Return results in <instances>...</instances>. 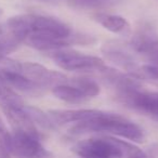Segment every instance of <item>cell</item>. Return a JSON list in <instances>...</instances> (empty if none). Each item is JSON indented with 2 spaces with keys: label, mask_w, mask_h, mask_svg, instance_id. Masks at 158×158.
<instances>
[{
  "label": "cell",
  "mask_w": 158,
  "mask_h": 158,
  "mask_svg": "<svg viewBox=\"0 0 158 158\" xmlns=\"http://www.w3.org/2000/svg\"><path fill=\"white\" fill-rule=\"evenodd\" d=\"M93 132H102L113 136H120L133 142H143L145 138L144 131L136 123L128 120L120 115L106 112L97 118L77 123L69 129V133L73 135H81Z\"/></svg>",
  "instance_id": "obj_1"
},
{
  "label": "cell",
  "mask_w": 158,
  "mask_h": 158,
  "mask_svg": "<svg viewBox=\"0 0 158 158\" xmlns=\"http://www.w3.org/2000/svg\"><path fill=\"white\" fill-rule=\"evenodd\" d=\"M7 28L19 41L28 35H44L55 38H68L74 31L66 23L52 16L21 14L10 18Z\"/></svg>",
  "instance_id": "obj_2"
},
{
  "label": "cell",
  "mask_w": 158,
  "mask_h": 158,
  "mask_svg": "<svg viewBox=\"0 0 158 158\" xmlns=\"http://www.w3.org/2000/svg\"><path fill=\"white\" fill-rule=\"evenodd\" d=\"M139 149L132 143L115 136L85 139L77 142L72 151L80 158H129Z\"/></svg>",
  "instance_id": "obj_3"
},
{
  "label": "cell",
  "mask_w": 158,
  "mask_h": 158,
  "mask_svg": "<svg viewBox=\"0 0 158 158\" xmlns=\"http://www.w3.org/2000/svg\"><path fill=\"white\" fill-rule=\"evenodd\" d=\"M49 56L60 68L68 72H101L104 67L103 60L94 55L84 54L74 50H55L49 52Z\"/></svg>",
  "instance_id": "obj_4"
},
{
  "label": "cell",
  "mask_w": 158,
  "mask_h": 158,
  "mask_svg": "<svg viewBox=\"0 0 158 158\" xmlns=\"http://www.w3.org/2000/svg\"><path fill=\"white\" fill-rule=\"evenodd\" d=\"M9 152L15 158H53V154L40 142V138L22 132L11 134Z\"/></svg>",
  "instance_id": "obj_5"
},
{
  "label": "cell",
  "mask_w": 158,
  "mask_h": 158,
  "mask_svg": "<svg viewBox=\"0 0 158 158\" xmlns=\"http://www.w3.org/2000/svg\"><path fill=\"white\" fill-rule=\"evenodd\" d=\"M20 73L44 89L54 88L55 86L69 82L67 77L64 74L56 70L48 69L44 65L38 63H31V62L21 63Z\"/></svg>",
  "instance_id": "obj_6"
},
{
  "label": "cell",
  "mask_w": 158,
  "mask_h": 158,
  "mask_svg": "<svg viewBox=\"0 0 158 158\" xmlns=\"http://www.w3.org/2000/svg\"><path fill=\"white\" fill-rule=\"evenodd\" d=\"M121 102L132 110L158 120V92L141 91L140 89L118 93Z\"/></svg>",
  "instance_id": "obj_7"
},
{
  "label": "cell",
  "mask_w": 158,
  "mask_h": 158,
  "mask_svg": "<svg viewBox=\"0 0 158 158\" xmlns=\"http://www.w3.org/2000/svg\"><path fill=\"white\" fill-rule=\"evenodd\" d=\"M131 48L151 64L158 65V35L151 26H143L132 37Z\"/></svg>",
  "instance_id": "obj_8"
},
{
  "label": "cell",
  "mask_w": 158,
  "mask_h": 158,
  "mask_svg": "<svg viewBox=\"0 0 158 158\" xmlns=\"http://www.w3.org/2000/svg\"><path fill=\"white\" fill-rule=\"evenodd\" d=\"M104 113L98 110H51L48 112V115L56 127L68 123H77L90 120L102 116Z\"/></svg>",
  "instance_id": "obj_9"
},
{
  "label": "cell",
  "mask_w": 158,
  "mask_h": 158,
  "mask_svg": "<svg viewBox=\"0 0 158 158\" xmlns=\"http://www.w3.org/2000/svg\"><path fill=\"white\" fill-rule=\"evenodd\" d=\"M102 52H103L104 56L106 57V60L114 63L118 67L123 68V70H127L132 76L138 69L139 66L136 62L134 61L133 56L130 53H128L127 51L123 50V48H120L117 42L105 44L102 47Z\"/></svg>",
  "instance_id": "obj_10"
},
{
  "label": "cell",
  "mask_w": 158,
  "mask_h": 158,
  "mask_svg": "<svg viewBox=\"0 0 158 158\" xmlns=\"http://www.w3.org/2000/svg\"><path fill=\"white\" fill-rule=\"evenodd\" d=\"M2 110L9 123L11 125L13 132H22V133L40 138V133L38 132L35 123L25 113L24 108L2 107Z\"/></svg>",
  "instance_id": "obj_11"
},
{
  "label": "cell",
  "mask_w": 158,
  "mask_h": 158,
  "mask_svg": "<svg viewBox=\"0 0 158 158\" xmlns=\"http://www.w3.org/2000/svg\"><path fill=\"white\" fill-rule=\"evenodd\" d=\"M1 72L5 79V85L7 86L13 87L16 90H20L29 95H40L44 92V88L29 80L21 73L8 69H1Z\"/></svg>",
  "instance_id": "obj_12"
},
{
  "label": "cell",
  "mask_w": 158,
  "mask_h": 158,
  "mask_svg": "<svg viewBox=\"0 0 158 158\" xmlns=\"http://www.w3.org/2000/svg\"><path fill=\"white\" fill-rule=\"evenodd\" d=\"M95 20L104 28L114 34H119L123 36L130 34V24L125 18L120 15L100 13L95 15Z\"/></svg>",
  "instance_id": "obj_13"
},
{
  "label": "cell",
  "mask_w": 158,
  "mask_h": 158,
  "mask_svg": "<svg viewBox=\"0 0 158 158\" xmlns=\"http://www.w3.org/2000/svg\"><path fill=\"white\" fill-rule=\"evenodd\" d=\"M52 93L56 99L70 104L84 103L88 100V98L79 89L68 84L55 86L54 88H52Z\"/></svg>",
  "instance_id": "obj_14"
},
{
  "label": "cell",
  "mask_w": 158,
  "mask_h": 158,
  "mask_svg": "<svg viewBox=\"0 0 158 158\" xmlns=\"http://www.w3.org/2000/svg\"><path fill=\"white\" fill-rule=\"evenodd\" d=\"M123 0H69L68 6L77 10H104L119 6Z\"/></svg>",
  "instance_id": "obj_15"
},
{
  "label": "cell",
  "mask_w": 158,
  "mask_h": 158,
  "mask_svg": "<svg viewBox=\"0 0 158 158\" xmlns=\"http://www.w3.org/2000/svg\"><path fill=\"white\" fill-rule=\"evenodd\" d=\"M24 106V100L11 87L0 85V107L23 108Z\"/></svg>",
  "instance_id": "obj_16"
},
{
  "label": "cell",
  "mask_w": 158,
  "mask_h": 158,
  "mask_svg": "<svg viewBox=\"0 0 158 158\" xmlns=\"http://www.w3.org/2000/svg\"><path fill=\"white\" fill-rule=\"evenodd\" d=\"M24 110L28 117L31 119L35 126H39L40 128L46 130H50V129H54L55 125L53 123V121L51 120V118L49 117L48 113L42 112L41 110L37 107H34V106H27L25 105Z\"/></svg>",
  "instance_id": "obj_17"
},
{
  "label": "cell",
  "mask_w": 158,
  "mask_h": 158,
  "mask_svg": "<svg viewBox=\"0 0 158 158\" xmlns=\"http://www.w3.org/2000/svg\"><path fill=\"white\" fill-rule=\"evenodd\" d=\"M72 86L76 87L77 89L81 91L88 99L90 98H95L97 95L100 94V86L98 85L97 81L93 79L87 78V77H79V78H73L70 80Z\"/></svg>",
  "instance_id": "obj_18"
},
{
  "label": "cell",
  "mask_w": 158,
  "mask_h": 158,
  "mask_svg": "<svg viewBox=\"0 0 158 158\" xmlns=\"http://www.w3.org/2000/svg\"><path fill=\"white\" fill-rule=\"evenodd\" d=\"M138 79H148L152 81H157L158 82V65H154V64H145L140 67H138L136 72L133 75Z\"/></svg>",
  "instance_id": "obj_19"
},
{
  "label": "cell",
  "mask_w": 158,
  "mask_h": 158,
  "mask_svg": "<svg viewBox=\"0 0 158 158\" xmlns=\"http://www.w3.org/2000/svg\"><path fill=\"white\" fill-rule=\"evenodd\" d=\"M10 139H11V133L8 131L7 127L2 120L0 119V145L9 151V144H10Z\"/></svg>",
  "instance_id": "obj_20"
},
{
  "label": "cell",
  "mask_w": 158,
  "mask_h": 158,
  "mask_svg": "<svg viewBox=\"0 0 158 158\" xmlns=\"http://www.w3.org/2000/svg\"><path fill=\"white\" fill-rule=\"evenodd\" d=\"M129 158H154L153 156H151L149 154H147L146 152H144L143 149H141L140 147H139V149L135 152V153L133 154V155H131Z\"/></svg>",
  "instance_id": "obj_21"
},
{
  "label": "cell",
  "mask_w": 158,
  "mask_h": 158,
  "mask_svg": "<svg viewBox=\"0 0 158 158\" xmlns=\"http://www.w3.org/2000/svg\"><path fill=\"white\" fill-rule=\"evenodd\" d=\"M0 158H11L10 152L1 145H0Z\"/></svg>",
  "instance_id": "obj_22"
},
{
  "label": "cell",
  "mask_w": 158,
  "mask_h": 158,
  "mask_svg": "<svg viewBox=\"0 0 158 158\" xmlns=\"http://www.w3.org/2000/svg\"><path fill=\"white\" fill-rule=\"evenodd\" d=\"M0 14H1V10H0Z\"/></svg>",
  "instance_id": "obj_23"
}]
</instances>
